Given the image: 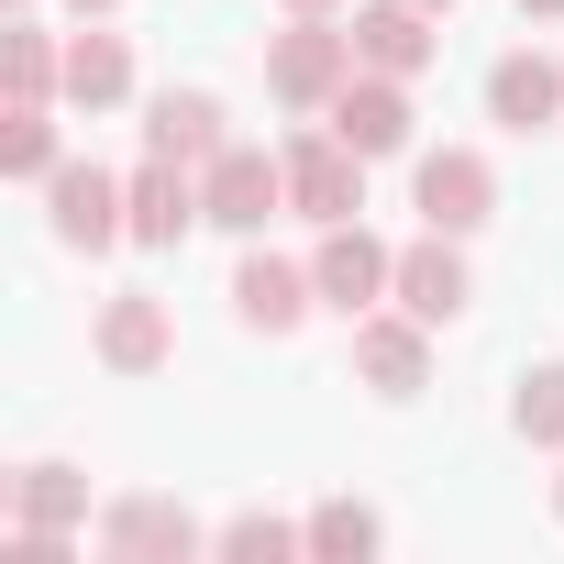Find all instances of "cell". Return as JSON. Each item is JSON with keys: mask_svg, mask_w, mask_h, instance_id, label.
<instances>
[{"mask_svg": "<svg viewBox=\"0 0 564 564\" xmlns=\"http://www.w3.org/2000/svg\"><path fill=\"white\" fill-rule=\"evenodd\" d=\"M465 300H476L465 232H421V243H399V311H421V322H465Z\"/></svg>", "mask_w": 564, "mask_h": 564, "instance_id": "cell-13", "label": "cell"}, {"mask_svg": "<svg viewBox=\"0 0 564 564\" xmlns=\"http://www.w3.org/2000/svg\"><path fill=\"white\" fill-rule=\"evenodd\" d=\"M56 166H67V144H56V111H0V177L45 188Z\"/></svg>", "mask_w": 564, "mask_h": 564, "instance_id": "cell-21", "label": "cell"}, {"mask_svg": "<svg viewBox=\"0 0 564 564\" xmlns=\"http://www.w3.org/2000/svg\"><path fill=\"white\" fill-rule=\"evenodd\" d=\"M144 144H155V155H177V166H210V155L232 144V111H221V89H155V111H144Z\"/></svg>", "mask_w": 564, "mask_h": 564, "instance_id": "cell-15", "label": "cell"}, {"mask_svg": "<svg viewBox=\"0 0 564 564\" xmlns=\"http://www.w3.org/2000/svg\"><path fill=\"white\" fill-rule=\"evenodd\" d=\"M289 210H300V221H366V155H355L333 122L289 144Z\"/></svg>", "mask_w": 564, "mask_h": 564, "instance_id": "cell-4", "label": "cell"}, {"mask_svg": "<svg viewBox=\"0 0 564 564\" xmlns=\"http://www.w3.org/2000/svg\"><path fill=\"white\" fill-rule=\"evenodd\" d=\"M322 122H333V133H344L366 166H377V155H399V144H410V122H421V111H410V78H388V67H355V78H344V100H333Z\"/></svg>", "mask_w": 564, "mask_h": 564, "instance_id": "cell-11", "label": "cell"}, {"mask_svg": "<svg viewBox=\"0 0 564 564\" xmlns=\"http://www.w3.org/2000/svg\"><path fill=\"white\" fill-rule=\"evenodd\" d=\"M199 210L221 232H265L276 210H289V155H254V144H221L199 166Z\"/></svg>", "mask_w": 564, "mask_h": 564, "instance_id": "cell-3", "label": "cell"}, {"mask_svg": "<svg viewBox=\"0 0 564 564\" xmlns=\"http://www.w3.org/2000/svg\"><path fill=\"white\" fill-rule=\"evenodd\" d=\"M311 311H322V276H311V265H289V254H243V265H232V322H243V333L289 344Z\"/></svg>", "mask_w": 564, "mask_h": 564, "instance_id": "cell-7", "label": "cell"}, {"mask_svg": "<svg viewBox=\"0 0 564 564\" xmlns=\"http://www.w3.org/2000/svg\"><path fill=\"white\" fill-rule=\"evenodd\" d=\"M311 276H322V311H344V322H366L377 300H399V254H388L366 221H322Z\"/></svg>", "mask_w": 564, "mask_h": 564, "instance_id": "cell-2", "label": "cell"}, {"mask_svg": "<svg viewBox=\"0 0 564 564\" xmlns=\"http://www.w3.org/2000/svg\"><path fill=\"white\" fill-rule=\"evenodd\" d=\"M12 520H34V531H78V520H89V476L56 465V454L23 465V476H12Z\"/></svg>", "mask_w": 564, "mask_h": 564, "instance_id": "cell-19", "label": "cell"}, {"mask_svg": "<svg viewBox=\"0 0 564 564\" xmlns=\"http://www.w3.org/2000/svg\"><path fill=\"white\" fill-rule=\"evenodd\" d=\"M67 100L78 111H111V100H133V45L122 34H67Z\"/></svg>", "mask_w": 564, "mask_h": 564, "instance_id": "cell-18", "label": "cell"}, {"mask_svg": "<svg viewBox=\"0 0 564 564\" xmlns=\"http://www.w3.org/2000/svg\"><path fill=\"white\" fill-rule=\"evenodd\" d=\"M377 542H388V520H377L366 498H322V509H311V553H322V564H366Z\"/></svg>", "mask_w": 564, "mask_h": 564, "instance_id": "cell-22", "label": "cell"}, {"mask_svg": "<svg viewBox=\"0 0 564 564\" xmlns=\"http://www.w3.org/2000/svg\"><path fill=\"white\" fill-rule=\"evenodd\" d=\"M487 122L553 133V122H564V67H553V56H498V67H487Z\"/></svg>", "mask_w": 564, "mask_h": 564, "instance_id": "cell-16", "label": "cell"}, {"mask_svg": "<svg viewBox=\"0 0 564 564\" xmlns=\"http://www.w3.org/2000/svg\"><path fill=\"white\" fill-rule=\"evenodd\" d=\"M45 210H56V243H67V254H100V243H133V210H122V177H111V166H89V155H67V166L45 177Z\"/></svg>", "mask_w": 564, "mask_h": 564, "instance_id": "cell-6", "label": "cell"}, {"mask_svg": "<svg viewBox=\"0 0 564 564\" xmlns=\"http://www.w3.org/2000/svg\"><path fill=\"white\" fill-rule=\"evenodd\" d=\"M520 12H542V23H564V0H520Z\"/></svg>", "mask_w": 564, "mask_h": 564, "instance_id": "cell-24", "label": "cell"}, {"mask_svg": "<svg viewBox=\"0 0 564 564\" xmlns=\"http://www.w3.org/2000/svg\"><path fill=\"white\" fill-rule=\"evenodd\" d=\"M355 67H366V56H355V34H344L333 12H300L289 34H276V45H265V89H276V100H289V111H333Z\"/></svg>", "mask_w": 564, "mask_h": 564, "instance_id": "cell-1", "label": "cell"}, {"mask_svg": "<svg viewBox=\"0 0 564 564\" xmlns=\"http://www.w3.org/2000/svg\"><path fill=\"white\" fill-rule=\"evenodd\" d=\"M553 509H564V476H553Z\"/></svg>", "mask_w": 564, "mask_h": 564, "instance_id": "cell-28", "label": "cell"}, {"mask_svg": "<svg viewBox=\"0 0 564 564\" xmlns=\"http://www.w3.org/2000/svg\"><path fill=\"white\" fill-rule=\"evenodd\" d=\"M289 12H333V0H289Z\"/></svg>", "mask_w": 564, "mask_h": 564, "instance_id": "cell-26", "label": "cell"}, {"mask_svg": "<svg viewBox=\"0 0 564 564\" xmlns=\"http://www.w3.org/2000/svg\"><path fill=\"white\" fill-rule=\"evenodd\" d=\"M89 355H100L111 377H155V366L177 355L166 300H155V289H111V300H100V322H89Z\"/></svg>", "mask_w": 564, "mask_h": 564, "instance_id": "cell-8", "label": "cell"}, {"mask_svg": "<svg viewBox=\"0 0 564 564\" xmlns=\"http://www.w3.org/2000/svg\"><path fill=\"white\" fill-rule=\"evenodd\" d=\"M78 12H89V23H100V12H122V0H78Z\"/></svg>", "mask_w": 564, "mask_h": 564, "instance_id": "cell-25", "label": "cell"}, {"mask_svg": "<svg viewBox=\"0 0 564 564\" xmlns=\"http://www.w3.org/2000/svg\"><path fill=\"white\" fill-rule=\"evenodd\" d=\"M210 553H221V564H289V553H311V520L243 509V520H221V531H210Z\"/></svg>", "mask_w": 564, "mask_h": 564, "instance_id": "cell-20", "label": "cell"}, {"mask_svg": "<svg viewBox=\"0 0 564 564\" xmlns=\"http://www.w3.org/2000/svg\"><path fill=\"white\" fill-rule=\"evenodd\" d=\"M509 421H520V443L564 454V366H531V377H520V399H509Z\"/></svg>", "mask_w": 564, "mask_h": 564, "instance_id": "cell-23", "label": "cell"}, {"mask_svg": "<svg viewBox=\"0 0 564 564\" xmlns=\"http://www.w3.org/2000/svg\"><path fill=\"white\" fill-rule=\"evenodd\" d=\"M355 377L377 399H421L432 388V322L421 311H366L355 322Z\"/></svg>", "mask_w": 564, "mask_h": 564, "instance_id": "cell-9", "label": "cell"}, {"mask_svg": "<svg viewBox=\"0 0 564 564\" xmlns=\"http://www.w3.org/2000/svg\"><path fill=\"white\" fill-rule=\"evenodd\" d=\"M122 210H133V243H155V254H166L188 221H210V210H199V166H177V155H155V144H144V166L122 177Z\"/></svg>", "mask_w": 564, "mask_h": 564, "instance_id": "cell-12", "label": "cell"}, {"mask_svg": "<svg viewBox=\"0 0 564 564\" xmlns=\"http://www.w3.org/2000/svg\"><path fill=\"white\" fill-rule=\"evenodd\" d=\"M0 89H12V111H56L67 100V45L34 12H12V34H0Z\"/></svg>", "mask_w": 564, "mask_h": 564, "instance_id": "cell-17", "label": "cell"}, {"mask_svg": "<svg viewBox=\"0 0 564 564\" xmlns=\"http://www.w3.org/2000/svg\"><path fill=\"white\" fill-rule=\"evenodd\" d=\"M432 23H443V12H421V0H366V12H355V56L388 67V78H421V67L443 56Z\"/></svg>", "mask_w": 564, "mask_h": 564, "instance_id": "cell-14", "label": "cell"}, {"mask_svg": "<svg viewBox=\"0 0 564 564\" xmlns=\"http://www.w3.org/2000/svg\"><path fill=\"white\" fill-rule=\"evenodd\" d=\"M410 199H421V232H476V221H498V166L476 144H432Z\"/></svg>", "mask_w": 564, "mask_h": 564, "instance_id": "cell-5", "label": "cell"}, {"mask_svg": "<svg viewBox=\"0 0 564 564\" xmlns=\"http://www.w3.org/2000/svg\"><path fill=\"white\" fill-rule=\"evenodd\" d=\"M421 12H454V0H421Z\"/></svg>", "mask_w": 564, "mask_h": 564, "instance_id": "cell-27", "label": "cell"}, {"mask_svg": "<svg viewBox=\"0 0 564 564\" xmlns=\"http://www.w3.org/2000/svg\"><path fill=\"white\" fill-rule=\"evenodd\" d=\"M12 12H34V0H12Z\"/></svg>", "mask_w": 564, "mask_h": 564, "instance_id": "cell-29", "label": "cell"}, {"mask_svg": "<svg viewBox=\"0 0 564 564\" xmlns=\"http://www.w3.org/2000/svg\"><path fill=\"white\" fill-rule=\"evenodd\" d=\"M100 553L111 564H188V553H210V531L177 498H111L100 509Z\"/></svg>", "mask_w": 564, "mask_h": 564, "instance_id": "cell-10", "label": "cell"}]
</instances>
